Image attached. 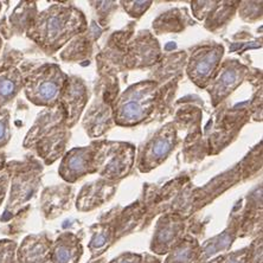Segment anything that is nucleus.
<instances>
[{
  "instance_id": "f257e3e1",
  "label": "nucleus",
  "mask_w": 263,
  "mask_h": 263,
  "mask_svg": "<svg viewBox=\"0 0 263 263\" xmlns=\"http://www.w3.org/2000/svg\"><path fill=\"white\" fill-rule=\"evenodd\" d=\"M86 30V17L77 7L53 4L37 13L26 37L46 55H53Z\"/></svg>"
},
{
  "instance_id": "f03ea898",
  "label": "nucleus",
  "mask_w": 263,
  "mask_h": 263,
  "mask_svg": "<svg viewBox=\"0 0 263 263\" xmlns=\"http://www.w3.org/2000/svg\"><path fill=\"white\" fill-rule=\"evenodd\" d=\"M69 139L70 130L65 122L64 109L59 103L37 115L25 135L23 147L33 151L45 165H51L64 156Z\"/></svg>"
},
{
  "instance_id": "7ed1b4c3",
  "label": "nucleus",
  "mask_w": 263,
  "mask_h": 263,
  "mask_svg": "<svg viewBox=\"0 0 263 263\" xmlns=\"http://www.w3.org/2000/svg\"><path fill=\"white\" fill-rule=\"evenodd\" d=\"M5 168L10 173V195L2 222L13 218L33 198L41 186L43 175V165L32 157L22 161L7 162Z\"/></svg>"
},
{
  "instance_id": "20e7f679",
  "label": "nucleus",
  "mask_w": 263,
  "mask_h": 263,
  "mask_svg": "<svg viewBox=\"0 0 263 263\" xmlns=\"http://www.w3.org/2000/svg\"><path fill=\"white\" fill-rule=\"evenodd\" d=\"M23 73V90L26 99L37 107L52 108L60 99L68 75L55 63H42Z\"/></svg>"
},
{
  "instance_id": "39448f33",
  "label": "nucleus",
  "mask_w": 263,
  "mask_h": 263,
  "mask_svg": "<svg viewBox=\"0 0 263 263\" xmlns=\"http://www.w3.org/2000/svg\"><path fill=\"white\" fill-rule=\"evenodd\" d=\"M94 148L92 173L113 181L127 176L134 164L135 148L126 142L99 141L91 144Z\"/></svg>"
},
{
  "instance_id": "423d86ee",
  "label": "nucleus",
  "mask_w": 263,
  "mask_h": 263,
  "mask_svg": "<svg viewBox=\"0 0 263 263\" xmlns=\"http://www.w3.org/2000/svg\"><path fill=\"white\" fill-rule=\"evenodd\" d=\"M157 91V84L152 81H144L127 89L115 103V122L120 126L140 123L152 113Z\"/></svg>"
},
{
  "instance_id": "0eeeda50",
  "label": "nucleus",
  "mask_w": 263,
  "mask_h": 263,
  "mask_svg": "<svg viewBox=\"0 0 263 263\" xmlns=\"http://www.w3.org/2000/svg\"><path fill=\"white\" fill-rule=\"evenodd\" d=\"M223 51L222 45L212 44L200 46L192 52L187 65V73L197 86L206 87V84L214 79Z\"/></svg>"
},
{
  "instance_id": "6e6552de",
  "label": "nucleus",
  "mask_w": 263,
  "mask_h": 263,
  "mask_svg": "<svg viewBox=\"0 0 263 263\" xmlns=\"http://www.w3.org/2000/svg\"><path fill=\"white\" fill-rule=\"evenodd\" d=\"M176 140V129L173 128L172 123L158 130L154 137L147 142L140 157L139 167L141 171L148 172L149 170L158 167L175 148Z\"/></svg>"
},
{
  "instance_id": "1a4fd4ad",
  "label": "nucleus",
  "mask_w": 263,
  "mask_h": 263,
  "mask_svg": "<svg viewBox=\"0 0 263 263\" xmlns=\"http://www.w3.org/2000/svg\"><path fill=\"white\" fill-rule=\"evenodd\" d=\"M88 99L89 92L83 81L76 76H68L62 91L60 104L64 109L65 122L69 129L79 121Z\"/></svg>"
},
{
  "instance_id": "9d476101",
  "label": "nucleus",
  "mask_w": 263,
  "mask_h": 263,
  "mask_svg": "<svg viewBox=\"0 0 263 263\" xmlns=\"http://www.w3.org/2000/svg\"><path fill=\"white\" fill-rule=\"evenodd\" d=\"M92 158L94 148L91 145L72 148L62 157L59 175L67 183H76L88 173H92Z\"/></svg>"
},
{
  "instance_id": "9b49d317",
  "label": "nucleus",
  "mask_w": 263,
  "mask_h": 263,
  "mask_svg": "<svg viewBox=\"0 0 263 263\" xmlns=\"http://www.w3.org/2000/svg\"><path fill=\"white\" fill-rule=\"evenodd\" d=\"M246 73L247 69L237 61H228L223 64L217 77L212 79L209 82L210 87H208L215 106L241 84Z\"/></svg>"
},
{
  "instance_id": "f8f14e48",
  "label": "nucleus",
  "mask_w": 263,
  "mask_h": 263,
  "mask_svg": "<svg viewBox=\"0 0 263 263\" xmlns=\"http://www.w3.org/2000/svg\"><path fill=\"white\" fill-rule=\"evenodd\" d=\"M38 13L36 2H21L9 17L0 19V36L10 40L28 32Z\"/></svg>"
},
{
  "instance_id": "ddd939ff",
  "label": "nucleus",
  "mask_w": 263,
  "mask_h": 263,
  "mask_svg": "<svg viewBox=\"0 0 263 263\" xmlns=\"http://www.w3.org/2000/svg\"><path fill=\"white\" fill-rule=\"evenodd\" d=\"M72 189L69 185L45 187L41 196V210L46 219H55L70 208Z\"/></svg>"
},
{
  "instance_id": "4468645a",
  "label": "nucleus",
  "mask_w": 263,
  "mask_h": 263,
  "mask_svg": "<svg viewBox=\"0 0 263 263\" xmlns=\"http://www.w3.org/2000/svg\"><path fill=\"white\" fill-rule=\"evenodd\" d=\"M184 231V223L173 216H165L157 224L153 236L152 250L158 254H165L173 249L180 242Z\"/></svg>"
},
{
  "instance_id": "2eb2a0df",
  "label": "nucleus",
  "mask_w": 263,
  "mask_h": 263,
  "mask_svg": "<svg viewBox=\"0 0 263 263\" xmlns=\"http://www.w3.org/2000/svg\"><path fill=\"white\" fill-rule=\"evenodd\" d=\"M53 241L46 233L29 235L17 248L19 263H46Z\"/></svg>"
},
{
  "instance_id": "dca6fc26",
  "label": "nucleus",
  "mask_w": 263,
  "mask_h": 263,
  "mask_svg": "<svg viewBox=\"0 0 263 263\" xmlns=\"http://www.w3.org/2000/svg\"><path fill=\"white\" fill-rule=\"evenodd\" d=\"M115 190L117 185L109 180L100 179L92 181L81 190L76 206L80 211L92 210L94 208L102 205L106 200H109Z\"/></svg>"
},
{
  "instance_id": "f3484780",
  "label": "nucleus",
  "mask_w": 263,
  "mask_h": 263,
  "mask_svg": "<svg viewBox=\"0 0 263 263\" xmlns=\"http://www.w3.org/2000/svg\"><path fill=\"white\" fill-rule=\"evenodd\" d=\"M82 254L79 237L72 233H63L53 241L46 263H79Z\"/></svg>"
},
{
  "instance_id": "a211bd4d",
  "label": "nucleus",
  "mask_w": 263,
  "mask_h": 263,
  "mask_svg": "<svg viewBox=\"0 0 263 263\" xmlns=\"http://www.w3.org/2000/svg\"><path fill=\"white\" fill-rule=\"evenodd\" d=\"M23 90V73L12 62L0 63V108H6Z\"/></svg>"
},
{
  "instance_id": "6ab92c4d",
  "label": "nucleus",
  "mask_w": 263,
  "mask_h": 263,
  "mask_svg": "<svg viewBox=\"0 0 263 263\" xmlns=\"http://www.w3.org/2000/svg\"><path fill=\"white\" fill-rule=\"evenodd\" d=\"M110 122L111 108L109 104L96 102L87 111L86 118L83 120V126L89 137L96 138L109 129Z\"/></svg>"
},
{
  "instance_id": "aec40b11",
  "label": "nucleus",
  "mask_w": 263,
  "mask_h": 263,
  "mask_svg": "<svg viewBox=\"0 0 263 263\" xmlns=\"http://www.w3.org/2000/svg\"><path fill=\"white\" fill-rule=\"evenodd\" d=\"M200 247L196 239L185 238L171 250V254L165 263H191L198 257Z\"/></svg>"
},
{
  "instance_id": "412c9836",
  "label": "nucleus",
  "mask_w": 263,
  "mask_h": 263,
  "mask_svg": "<svg viewBox=\"0 0 263 263\" xmlns=\"http://www.w3.org/2000/svg\"><path fill=\"white\" fill-rule=\"evenodd\" d=\"M154 51H159V46H158L156 41L151 40L148 34H146L145 40L140 38V41L134 44L130 52L134 53L135 59L138 60V63H141V65H147L152 63L151 61H156L158 53H153Z\"/></svg>"
},
{
  "instance_id": "4be33fe9",
  "label": "nucleus",
  "mask_w": 263,
  "mask_h": 263,
  "mask_svg": "<svg viewBox=\"0 0 263 263\" xmlns=\"http://www.w3.org/2000/svg\"><path fill=\"white\" fill-rule=\"evenodd\" d=\"M234 238L235 237L233 233L229 234V231H224L222 235L216 236L215 238L205 243L203 248H200V258L203 257L204 260H209L215 254L228 249L231 246V243H233Z\"/></svg>"
},
{
  "instance_id": "5701e85b",
  "label": "nucleus",
  "mask_w": 263,
  "mask_h": 263,
  "mask_svg": "<svg viewBox=\"0 0 263 263\" xmlns=\"http://www.w3.org/2000/svg\"><path fill=\"white\" fill-rule=\"evenodd\" d=\"M111 236H113V233H111L110 228L109 227H100V229L98 230V233L94 235V237L91 239L90 248L91 253H101V250L103 248H106V246H108L111 241Z\"/></svg>"
},
{
  "instance_id": "b1692460",
  "label": "nucleus",
  "mask_w": 263,
  "mask_h": 263,
  "mask_svg": "<svg viewBox=\"0 0 263 263\" xmlns=\"http://www.w3.org/2000/svg\"><path fill=\"white\" fill-rule=\"evenodd\" d=\"M17 248V243L12 239H0V263H19Z\"/></svg>"
},
{
  "instance_id": "393cba45",
  "label": "nucleus",
  "mask_w": 263,
  "mask_h": 263,
  "mask_svg": "<svg viewBox=\"0 0 263 263\" xmlns=\"http://www.w3.org/2000/svg\"><path fill=\"white\" fill-rule=\"evenodd\" d=\"M11 113L7 108H0V149L6 147L11 140Z\"/></svg>"
},
{
  "instance_id": "a878e982",
  "label": "nucleus",
  "mask_w": 263,
  "mask_h": 263,
  "mask_svg": "<svg viewBox=\"0 0 263 263\" xmlns=\"http://www.w3.org/2000/svg\"><path fill=\"white\" fill-rule=\"evenodd\" d=\"M123 9H125L130 17H141L148 7L151 6L152 2H122Z\"/></svg>"
},
{
  "instance_id": "bb28decb",
  "label": "nucleus",
  "mask_w": 263,
  "mask_h": 263,
  "mask_svg": "<svg viewBox=\"0 0 263 263\" xmlns=\"http://www.w3.org/2000/svg\"><path fill=\"white\" fill-rule=\"evenodd\" d=\"M218 263H248V248L226 255L220 258Z\"/></svg>"
},
{
  "instance_id": "cd10ccee",
  "label": "nucleus",
  "mask_w": 263,
  "mask_h": 263,
  "mask_svg": "<svg viewBox=\"0 0 263 263\" xmlns=\"http://www.w3.org/2000/svg\"><path fill=\"white\" fill-rule=\"evenodd\" d=\"M262 245L261 238L260 241L256 239L251 247L248 248V263H261V256H262Z\"/></svg>"
},
{
  "instance_id": "c85d7f7f",
  "label": "nucleus",
  "mask_w": 263,
  "mask_h": 263,
  "mask_svg": "<svg viewBox=\"0 0 263 263\" xmlns=\"http://www.w3.org/2000/svg\"><path fill=\"white\" fill-rule=\"evenodd\" d=\"M10 186V173L5 168L0 172V205L5 200L7 189Z\"/></svg>"
},
{
  "instance_id": "c756f323",
  "label": "nucleus",
  "mask_w": 263,
  "mask_h": 263,
  "mask_svg": "<svg viewBox=\"0 0 263 263\" xmlns=\"http://www.w3.org/2000/svg\"><path fill=\"white\" fill-rule=\"evenodd\" d=\"M141 262H142L141 255L127 253V254L120 255L119 257L114 258L110 263H141Z\"/></svg>"
},
{
  "instance_id": "7c9ffc66",
  "label": "nucleus",
  "mask_w": 263,
  "mask_h": 263,
  "mask_svg": "<svg viewBox=\"0 0 263 263\" xmlns=\"http://www.w3.org/2000/svg\"><path fill=\"white\" fill-rule=\"evenodd\" d=\"M6 164H7V162H6V154H5V152H3V151L0 149V172L5 170Z\"/></svg>"
},
{
  "instance_id": "2f4dec72",
  "label": "nucleus",
  "mask_w": 263,
  "mask_h": 263,
  "mask_svg": "<svg viewBox=\"0 0 263 263\" xmlns=\"http://www.w3.org/2000/svg\"><path fill=\"white\" fill-rule=\"evenodd\" d=\"M3 44H4V42H3V37L0 36V55H2V50H3Z\"/></svg>"
},
{
  "instance_id": "473e14b6",
  "label": "nucleus",
  "mask_w": 263,
  "mask_h": 263,
  "mask_svg": "<svg viewBox=\"0 0 263 263\" xmlns=\"http://www.w3.org/2000/svg\"><path fill=\"white\" fill-rule=\"evenodd\" d=\"M2 7H3V3L0 2V11H2Z\"/></svg>"
},
{
  "instance_id": "72a5a7b5",
  "label": "nucleus",
  "mask_w": 263,
  "mask_h": 263,
  "mask_svg": "<svg viewBox=\"0 0 263 263\" xmlns=\"http://www.w3.org/2000/svg\"><path fill=\"white\" fill-rule=\"evenodd\" d=\"M96 263H103V260H100V261H98Z\"/></svg>"
}]
</instances>
